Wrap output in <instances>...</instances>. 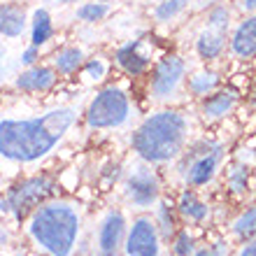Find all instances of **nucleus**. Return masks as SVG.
I'll return each instance as SVG.
<instances>
[{"mask_svg":"<svg viewBox=\"0 0 256 256\" xmlns=\"http://www.w3.org/2000/svg\"><path fill=\"white\" fill-rule=\"evenodd\" d=\"M74 124V110H52L38 119H7L0 122V156L16 163L42 158L56 147L66 130Z\"/></svg>","mask_w":256,"mask_h":256,"instance_id":"obj_1","label":"nucleus"},{"mask_svg":"<svg viewBox=\"0 0 256 256\" xmlns=\"http://www.w3.org/2000/svg\"><path fill=\"white\" fill-rule=\"evenodd\" d=\"M82 216L72 202H49L33 214L28 233L52 256H70L80 238Z\"/></svg>","mask_w":256,"mask_h":256,"instance_id":"obj_2","label":"nucleus"},{"mask_svg":"<svg viewBox=\"0 0 256 256\" xmlns=\"http://www.w3.org/2000/svg\"><path fill=\"white\" fill-rule=\"evenodd\" d=\"M186 142V119L177 112L149 116L133 135L135 152L149 163H166L180 156Z\"/></svg>","mask_w":256,"mask_h":256,"instance_id":"obj_3","label":"nucleus"},{"mask_svg":"<svg viewBox=\"0 0 256 256\" xmlns=\"http://www.w3.org/2000/svg\"><path fill=\"white\" fill-rule=\"evenodd\" d=\"M128 112H130V105H128L126 94L119 88H105L88 105L86 122L91 128H114L126 122Z\"/></svg>","mask_w":256,"mask_h":256,"instance_id":"obj_4","label":"nucleus"},{"mask_svg":"<svg viewBox=\"0 0 256 256\" xmlns=\"http://www.w3.org/2000/svg\"><path fill=\"white\" fill-rule=\"evenodd\" d=\"M126 256H161V238L156 224L147 216L135 219L124 242Z\"/></svg>","mask_w":256,"mask_h":256,"instance_id":"obj_5","label":"nucleus"},{"mask_svg":"<svg viewBox=\"0 0 256 256\" xmlns=\"http://www.w3.org/2000/svg\"><path fill=\"white\" fill-rule=\"evenodd\" d=\"M126 238V222L122 212H110L98 228V252L100 256H119Z\"/></svg>","mask_w":256,"mask_h":256,"instance_id":"obj_6","label":"nucleus"},{"mask_svg":"<svg viewBox=\"0 0 256 256\" xmlns=\"http://www.w3.org/2000/svg\"><path fill=\"white\" fill-rule=\"evenodd\" d=\"M126 191H128V198L133 200V205L147 208V205L156 202V198H158V180H156V175L152 170L138 168L133 170V175L128 177Z\"/></svg>","mask_w":256,"mask_h":256,"instance_id":"obj_7","label":"nucleus"},{"mask_svg":"<svg viewBox=\"0 0 256 256\" xmlns=\"http://www.w3.org/2000/svg\"><path fill=\"white\" fill-rule=\"evenodd\" d=\"M182 77H184V61L177 58V56H166L156 68L152 91H154L156 98H168L177 88V84L182 82Z\"/></svg>","mask_w":256,"mask_h":256,"instance_id":"obj_8","label":"nucleus"},{"mask_svg":"<svg viewBox=\"0 0 256 256\" xmlns=\"http://www.w3.org/2000/svg\"><path fill=\"white\" fill-rule=\"evenodd\" d=\"M219 158H222V147H205L186 166V182L194 184V186L208 184L214 177L216 168H219Z\"/></svg>","mask_w":256,"mask_h":256,"instance_id":"obj_9","label":"nucleus"},{"mask_svg":"<svg viewBox=\"0 0 256 256\" xmlns=\"http://www.w3.org/2000/svg\"><path fill=\"white\" fill-rule=\"evenodd\" d=\"M49 191H52V184H49L47 180H30V182H24L21 186H16V189L10 194L7 205H10L16 214H21V212L26 208H30L35 200L44 198Z\"/></svg>","mask_w":256,"mask_h":256,"instance_id":"obj_10","label":"nucleus"},{"mask_svg":"<svg viewBox=\"0 0 256 256\" xmlns=\"http://www.w3.org/2000/svg\"><path fill=\"white\" fill-rule=\"evenodd\" d=\"M233 52L240 58H252L256 56V16L240 24V28L233 35Z\"/></svg>","mask_w":256,"mask_h":256,"instance_id":"obj_11","label":"nucleus"},{"mask_svg":"<svg viewBox=\"0 0 256 256\" xmlns=\"http://www.w3.org/2000/svg\"><path fill=\"white\" fill-rule=\"evenodd\" d=\"M54 82L56 72L52 68H33L16 80V86L24 91H47L49 86H54Z\"/></svg>","mask_w":256,"mask_h":256,"instance_id":"obj_12","label":"nucleus"},{"mask_svg":"<svg viewBox=\"0 0 256 256\" xmlns=\"http://www.w3.org/2000/svg\"><path fill=\"white\" fill-rule=\"evenodd\" d=\"M24 26H26V19L19 7L0 5V33L7 38H19L24 33Z\"/></svg>","mask_w":256,"mask_h":256,"instance_id":"obj_13","label":"nucleus"},{"mask_svg":"<svg viewBox=\"0 0 256 256\" xmlns=\"http://www.w3.org/2000/svg\"><path fill=\"white\" fill-rule=\"evenodd\" d=\"M138 47H140V42L128 44V47H124V49L116 52V61H119V66L130 74H140L142 70L147 68V58L138 54Z\"/></svg>","mask_w":256,"mask_h":256,"instance_id":"obj_14","label":"nucleus"},{"mask_svg":"<svg viewBox=\"0 0 256 256\" xmlns=\"http://www.w3.org/2000/svg\"><path fill=\"white\" fill-rule=\"evenodd\" d=\"M52 38V19L47 10H38L33 16V47H40Z\"/></svg>","mask_w":256,"mask_h":256,"instance_id":"obj_15","label":"nucleus"},{"mask_svg":"<svg viewBox=\"0 0 256 256\" xmlns=\"http://www.w3.org/2000/svg\"><path fill=\"white\" fill-rule=\"evenodd\" d=\"M222 44H224V38L222 33H202L198 38V54L202 58H214L219 52H222Z\"/></svg>","mask_w":256,"mask_h":256,"instance_id":"obj_16","label":"nucleus"},{"mask_svg":"<svg viewBox=\"0 0 256 256\" xmlns=\"http://www.w3.org/2000/svg\"><path fill=\"white\" fill-rule=\"evenodd\" d=\"M233 233H236L238 238H250L256 233V205L254 208H250L244 214H240L233 222Z\"/></svg>","mask_w":256,"mask_h":256,"instance_id":"obj_17","label":"nucleus"},{"mask_svg":"<svg viewBox=\"0 0 256 256\" xmlns=\"http://www.w3.org/2000/svg\"><path fill=\"white\" fill-rule=\"evenodd\" d=\"M80 63H82V52L80 49H63V52H58V56H56V66H58V70L66 72V74L74 72Z\"/></svg>","mask_w":256,"mask_h":256,"instance_id":"obj_18","label":"nucleus"},{"mask_svg":"<svg viewBox=\"0 0 256 256\" xmlns=\"http://www.w3.org/2000/svg\"><path fill=\"white\" fill-rule=\"evenodd\" d=\"M230 105H233V96L230 94H219V96H214V98H210V100L205 102V114L208 116H222L230 110Z\"/></svg>","mask_w":256,"mask_h":256,"instance_id":"obj_19","label":"nucleus"},{"mask_svg":"<svg viewBox=\"0 0 256 256\" xmlns=\"http://www.w3.org/2000/svg\"><path fill=\"white\" fill-rule=\"evenodd\" d=\"M182 212L186 216H191V219H196V222H200V219H205V214H208V208H205V205H202L194 194H184Z\"/></svg>","mask_w":256,"mask_h":256,"instance_id":"obj_20","label":"nucleus"},{"mask_svg":"<svg viewBox=\"0 0 256 256\" xmlns=\"http://www.w3.org/2000/svg\"><path fill=\"white\" fill-rule=\"evenodd\" d=\"M105 14H108V7L102 2H88V5H82L77 10V16L82 21H100Z\"/></svg>","mask_w":256,"mask_h":256,"instance_id":"obj_21","label":"nucleus"},{"mask_svg":"<svg viewBox=\"0 0 256 256\" xmlns=\"http://www.w3.org/2000/svg\"><path fill=\"white\" fill-rule=\"evenodd\" d=\"M184 5H186V0H166V2H161V5L156 7V16L161 21H168L170 16H175Z\"/></svg>","mask_w":256,"mask_h":256,"instance_id":"obj_22","label":"nucleus"},{"mask_svg":"<svg viewBox=\"0 0 256 256\" xmlns=\"http://www.w3.org/2000/svg\"><path fill=\"white\" fill-rule=\"evenodd\" d=\"M216 84V74L208 72V74H198L191 80V88H194L196 94H208V88H212Z\"/></svg>","mask_w":256,"mask_h":256,"instance_id":"obj_23","label":"nucleus"},{"mask_svg":"<svg viewBox=\"0 0 256 256\" xmlns=\"http://www.w3.org/2000/svg\"><path fill=\"white\" fill-rule=\"evenodd\" d=\"M86 72L91 80H100L102 74H105V66L100 61H91V63H86Z\"/></svg>","mask_w":256,"mask_h":256,"instance_id":"obj_24","label":"nucleus"},{"mask_svg":"<svg viewBox=\"0 0 256 256\" xmlns=\"http://www.w3.org/2000/svg\"><path fill=\"white\" fill-rule=\"evenodd\" d=\"M175 252H177L180 256H189V252H191V238L186 236V233H184V236H180Z\"/></svg>","mask_w":256,"mask_h":256,"instance_id":"obj_25","label":"nucleus"},{"mask_svg":"<svg viewBox=\"0 0 256 256\" xmlns=\"http://www.w3.org/2000/svg\"><path fill=\"white\" fill-rule=\"evenodd\" d=\"M226 19H228V14H226V10H216L212 16H210V21H212V26H226Z\"/></svg>","mask_w":256,"mask_h":256,"instance_id":"obj_26","label":"nucleus"},{"mask_svg":"<svg viewBox=\"0 0 256 256\" xmlns=\"http://www.w3.org/2000/svg\"><path fill=\"white\" fill-rule=\"evenodd\" d=\"M238 256H256V240L250 242V244H244L242 250L238 252Z\"/></svg>","mask_w":256,"mask_h":256,"instance_id":"obj_27","label":"nucleus"},{"mask_svg":"<svg viewBox=\"0 0 256 256\" xmlns=\"http://www.w3.org/2000/svg\"><path fill=\"white\" fill-rule=\"evenodd\" d=\"M35 56H38V52H35V47H30L28 52H24V56H21V61L24 63H33Z\"/></svg>","mask_w":256,"mask_h":256,"instance_id":"obj_28","label":"nucleus"},{"mask_svg":"<svg viewBox=\"0 0 256 256\" xmlns=\"http://www.w3.org/2000/svg\"><path fill=\"white\" fill-rule=\"evenodd\" d=\"M242 5H244V10H250V12H254V10H256V0H244Z\"/></svg>","mask_w":256,"mask_h":256,"instance_id":"obj_29","label":"nucleus"},{"mask_svg":"<svg viewBox=\"0 0 256 256\" xmlns=\"http://www.w3.org/2000/svg\"><path fill=\"white\" fill-rule=\"evenodd\" d=\"M194 256H216V254L212 250H200V252H196Z\"/></svg>","mask_w":256,"mask_h":256,"instance_id":"obj_30","label":"nucleus"},{"mask_svg":"<svg viewBox=\"0 0 256 256\" xmlns=\"http://www.w3.org/2000/svg\"><path fill=\"white\" fill-rule=\"evenodd\" d=\"M58 2H72V0H58Z\"/></svg>","mask_w":256,"mask_h":256,"instance_id":"obj_31","label":"nucleus"},{"mask_svg":"<svg viewBox=\"0 0 256 256\" xmlns=\"http://www.w3.org/2000/svg\"><path fill=\"white\" fill-rule=\"evenodd\" d=\"M0 52H2V47H0Z\"/></svg>","mask_w":256,"mask_h":256,"instance_id":"obj_32","label":"nucleus"},{"mask_svg":"<svg viewBox=\"0 0 256 256\" xmlns=\"http://www.w3.org/2000/svg\"><path fill=\"white\" fill-rule=\"evenodd\" d=\"M102 2H105V0H102Z\"/></svg>","mask_w":256,"mask_h":256,"instance_id":"obj_33","label":"nucleus"}]
</instances>
